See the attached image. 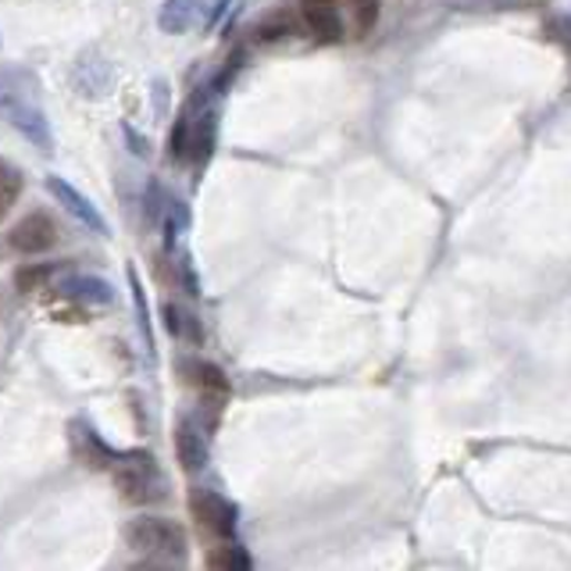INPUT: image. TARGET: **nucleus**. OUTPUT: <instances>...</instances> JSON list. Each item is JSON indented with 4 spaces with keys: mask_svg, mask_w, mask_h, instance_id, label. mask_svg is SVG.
<instances>
[{
    "mask_svg": "<svg viewBox=\"0 0 571 571\" xmlns=\"http://www.w3.org/2000/svg\"><path fill=\"white\" fill-rule=\"evenodd\" d=\"M176 458L182 464V472H204L208 461H211V450H208V435L200 432V425L193 422V418H182V422L176 425Z\"/></svg>",
    "mask_w": 571,
    "mask_h": 571,
    "instance_id": "8",
    "label": "nucleus"
},
{
    "mask_svg": "<svg viewBox=\"0 0 571 571\" xmlns=\"http://www.w3.org/2000/svg\"><path fill=\"white\" fill-rule=\"evenodd\" d=\"M72 450L87 468H111L114 450L87 422H72Z\"/></svg>",
    "mask_w": 571,
    "mask_h": 571,
    "instance_id": "10",
    "label": "nucleus"
},
{
    "mask_svg": "<svg viewBox=\"0 0 571 571\" xmlns=\"http://www.w3.org/2000/svg\"><path fill=\"white\" fill-rule=\"evenodd\" d=\"M340 0H300V22L318 43H340L343 40V19H340Z\"/></svg>",
    "mask_w": 571,
    "mask_h": 571,
    "instance_id": "7",
    "label": "nucleus"
},
{
    "mask_svg": "<svg viewBox=\"0 0 571 571\" xmlns=\"http://www.w3.org/2000/svg\"><path fill=\"white\" fill-rule=\"evenodd\" d=\"M379 11H382L379 0H350V14H354V29H358V37H368V32L375 29Z\"/></svg>",
    "mask_w": 571,
    "mask_h": 571,
    "instance_id": "20",
    "label": "nucleus"
},
{
    "mask_svg": "<svg viewBox=\"0 0 571 571\" xmlns=\"http://www.w3.org/2000/svg\"><path fill=\"white\" fill-rule=\"evenodd\" d=\"M126 540L132 550H140L150 558V561H143V568L187 561V532H182V525L172 522V518H161V514L132 518L126 525Z\"/></svg>",
    "mask_w": 571,
    "mask_h": 571,
    "instance_id": "2",
    "label": "nucleus"
},
{
    "mask_svg": "<svg viewBox=\"0 0 571 571\" xmlns=\"http://www.w3.org/2000/svg\"><path fill=\"white\" fill-rule=\"evenodd\" d=\"M297 29H300L297 14L290 8H276V11H268L264 19L258 22V40L272 43V40H282V37H293Z\"/></svg>",
    "mask_w": 571,
    "mask_h": 571,
    "instance_id": "16",
    "label": "nucleus"
},
{
    "mask_svg": "<svg viewBox=\"0 0 571 571\" xmlns=\"http://www.w3.org/2000/svg\"><path fill=\"white\" fill-rule=\"evenodd\" d=\"M50 276H54V268L50 264H22L19 272H14V286H19L22 293H32V290H43V286L50 282Z\"/></svg>",
    "mask_w": 571,
    "mask_h": 571,
    "instance_id": "19",
    "label": "nucleus"
},
{
    "mask_svg": "<svg viewBox=\"0 0 571 571\" xmlns=\"http://www.w3.org/2000/svg\"><path fill=\"white\" fill-rule=\"evenodd\" d=\"M161 318H164V329L172 332L176 340H182V343H200V340H204V332H200V318L193 311L179 308V304H164Z\"/></svg>",
    "mask_w": 571,
    "mask_h": 571,
    "instance_id": "14",
    "label": "nucleus"
},
{
    "mask_svg": "<svg viewBox=\"0 0 571 571\" xmlns=\"http://www.w3.org/2000/svg\"><path fill=\"white\" fill-rule=\"evenodd\" d=\"M182 372H187V379H190L208 400H226L229 390H232V385H229V375H226L218 364H211V361H182Z\"/></svg>",
    "mask_w": 571,
    "mask_h": 571,
    "instance_id": "12",
    "label": "nucleus"
},
{
    "mask_svg": "<svg viewBox=\"0 0 571 571\" xmlns=\"http://www.w3.org/2000/svg\"><path fill=\"white\" fill-rule=\"evenodd\" d=\"M190 514L200 522V529L218 535V540H232L240 529V508L214 490H193L190 493Z\"/></svg>",
    "mask_w": 571,
    "mask_h": 571,
    "instance_id": "4",
    "label": "nucleus"
},
{
    "mask_svg": "<svg viewBox=\"0 0 571 571\" xmlns=\"http://www.w3.org/2000/svg\"><path fill=\"white\" fill-rule=\"evenodd\" d=\"M547 32H550V40L558 43L564 54H571V14H550L547 19Z\"/></svg>",
    "mask_w": 571,
    "mask_h": 571,
    "instance_id": "21",
    "label": "nucleus"
},
{
    "mask_svg": "<svg viewBox=\"0 0 571 571\" xmlns=\"http://www.w3.org/2000/svg\"><path fill=\"white\" fill-rule=\"evenodd\" d=\"M208 568H218V571H250V568H254V558L247 553V547L232 543V540H222L208 553Z\"/></svg>",
    "mask_w": 571,
    "mask_h": 571,
    "instance_id": "15",
    "label": "nucleus"
},
{
    "mask_svg": "<svg viewBox=\"0 0 571 571\" xmlns=\"http://www.w3.org/2000/svg\"><path fill=\"white\" fill-rule=\"evenodd\" d=\"M32 90H37V79L26 69H0V119L19 129L43 154H54V132H50L43 108L32 100Z\"/></svg>",
    "mask_w": 571,
    "mask_h": 571,
    "instance_id": "1",
    "label": "nucleus"
},
{
    "mask_svg": "<svg viewBox=\"0 0 571 571\" xmlns=\"http://www.w3.org/2000/svg\"><path fill=\"white\" fill-rule=\"evenodd\" d=\"M22 197V172L8 161H0V222H4V214L19 204Z\"/></svg>",
    "mask_w": 571,
    "mask_h": 571,
    "instance_id": "17",
    "label": "nucleus"
},
{
    "mask_svg": "<svg viewBox=\"0 0 571 571\" xmlns=\"http://www.w3.org/2000/svg\"><path fill=\"white\" fill-rule=\"evenodd\" d=\"M8 243L19 250L26 258H37V254H47V250L58 247V226L54 218L37 211V214H26L19 226L8 232Z\"/></svg>",
    "mask_w": 571,
    "mask_h": 571,
    "instance_id": "6",
    "label": "nucleus"
},
{
    "mask_svg": "<svg viewBox=\"0 0 571 571\" xmlns=\"http://www.w3.org/2000/svg\"><path fill=\"white\" fill-rule=\"evenodd\" d=\"M47 193L58 200V204L69 211L72 218H79L82 226L87 229H93L97 237H111V226H108V218L100 214V208L93 204L90 197H82L69 179H61V176H50L47 179Z\"/></svg>",
    "mask_w": 571,
    "mask_h": 571,
    "instance_id": "5",
    "label": "nucleus"
},
{
    "mask_svg": "<svg viewBox=\"0 0 571 571\" xmlns=\"http://www.w3.org/2000/svg\"><path fill=\"white\" fill-rule=\"evenodd\" d=\"M229 8L232 0H204V29H218V22L226 19Z\"/></svg>",
    "mask_w": 571,
    "mask_h": 571,
    "instance_id": "22",
    "label": "nucleus"
},
{
    "mask_svg": "<svg viewBox=\"0 0 571 571\" xmlns=\"http://www.w3.org/2000/svg\"><path fill=\"white\" fill-rule=\"evenodd\" d=\"M122 137L129 140V150H132V154H137V158H150V143L140 137V132L137 129H132L129 122L122 126Z\"/></svg>",
    "mask_w": 571,
    "mask_h": 571,
    "instance_id": "23",
    "label": "nucleus"
},
{
    "mask_svg": "<svg viewBox=\"0 0 571 571\" xmlns=\"http://www.w3.org/2000/svg\"><path fill=\"white\" fill-rule=\"evenodd\" d=\"M200 11H204L200 0H164L158 11V26L168 37H182V32H190L200 22Z\"/></svg>",
    "mask_w": 571,
    "mask_h": 571,
    "instance_id": "11",
    "label": "nucleus"
},
{
    "mask_svg": "<svg viewBox=\"0 0 571 571\" xmlns=\"http://www.w3.org/2000/svg\"><path fill=\"white\" fill-rule=\"evenodd\" d=\"M204 104V100H200ZM193 111V122H190V140H187V161H193L197 168H204L214 154V137H218V114L211 108H200Z\"/></svg>",
    "mask_w": 571,
    "mask_h": 571,
    "instance_id": "9",
    "label": "nucleus"
},
{
    "mask_svg": "<svg viewBox=\"0 0 571 571\" xmlns=\"http://www.w3.org/2000/svg\"><path fill=\"white\" fill-rule=\"evenodd\" d=\"M114 485L129 503H154L164 500L168 493V482L161 475V468L154 461V453H143V450H129V453H114Z\"/></svg>",
    "mask_w": 571,
    "mask_h": 571,
    "instance_id": "3",
    "label": "nucleus"
},
{
    "mask_svg": "<svg viewBox=\"0 0 571 571\" xmlns=\"http://www.w3.org/2000/svg\"><path fill=\"white\" fill-rule=\"evenodd\" d=\"M58 290L72 300H82V304H111L114 300V286L97 276H64Z\"/></svg>",
    "mask_w": 571,
    "mask_h": 571,
    "instance_id": "13",
    "label": "nucleus"
},
{
    "mask_svg": "<svg viewBox=\"0 0 571 571\" xmlns=\"http://www.w3.org/2000/svg\"><path fill=\"white\" fill-rule=\"evenodd\" d=\"M129 286H132V304H137V314H140V329H143V340H147V350L150 358H154V332H150V314H147V293L140 286V276L137 268H129Z\"/></svg>",
    "mask_w": 571,
    "mask_h": 571,
    "instance_id": "18",
    "label": "nucleus"
}]
</instances>
